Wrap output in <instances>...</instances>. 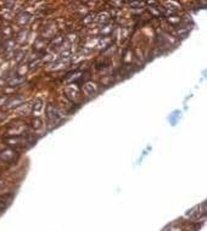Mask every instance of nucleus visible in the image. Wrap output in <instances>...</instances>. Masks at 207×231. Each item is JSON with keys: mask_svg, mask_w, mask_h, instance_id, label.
I'll list each match as a JSON object with an SVG mask.
<instances>
[{"mask_svg": "<svg viewBox=\"0 0 207 231\" xmlns=\"http://www.w3.org/2000/svg\"><path fill=\"white\" fill-rule=\"evenodd\" d=\"M16 156H17L16 151H15L14 148H11V147L5 148V150H3V151L0 152V159H1L3 162H6V163L14 162Z\"/></svg>", "mask_w": 207, "mask_h": 231, "instance_id": "obj_1", "label": "nucleus"}, {"mask_svg": "<svg viewBox=\"0 0 207 231\" xmlns=\"http://www.w3.org/2000/svg\"><path fill=\"white\" fill-rule=\"evenodd\" d=\"M25 102V97L21 96V95H16V96H12L7 100L6 102V107L9 109H12V108H16L18 106H22Z\"/></svg>", "mask_w": 207, "mask_h": 231, "instance_id": "obj_2", "label": "nucleus"}, {"mask_svg": "<svg viewBox=\"0 0 207 231\" xmlns=\"http://www.w3.org/2000/svg\"><path fill=\"white\" fill-rule=\"evenodd\" d=\"M45 113H46V118H48V120H49V123H55L56 120H57V118H58L57 108H56L54 105H51V104L46 106V111H45Z\"/></svg>", "mask_w": 207, "mask_h": 231, "instance_id": "obj_3", "label": "nucleus"}, {"mask_svg": "<svg viewBox=\"0 0 207 231\" xmlns=\"http://www.w3.org/2000/svg\"><path fill=\"white\" fill-rule=\"evenodd\" d=\"M29 19H31V14L27 12V11H22L21 14H18L17 17H16V22L18 26H26Z\"/></svg>", "mask_w": 207, "mask_h": 231, "instance_id": "obj_4", "label": "nucleus"}, {"mask_svg": "<svg viewBox=\"0 0 207 231\" xmlns=\"http://www.w3.org/2000/svg\"><path fill=\"white\" fill-rule=\"evenodd\" d=\"M25 82V77H21V76H11L7 80H6V84L9 86H18L19 84H22Z\"/></svg>", "mask_w": 207, "mask_h": 231, "instance_id": "obj_5", "label": "nucleus"}, {"mask_svg": "<svg viewBox=\"0 0 207 231\" xmlns=\"http://www.w3.org/2000/svg\"><path fill=\"white\" fill-rule=\"evenodd\" d=\"M5 141L7 142V145H9V146L15 147V146H18L19 144L22 142V137H21V136H18V135H14V136L10 135L9 137H6V139H5Z\"/></svg>", "mask_w": 207, "mask_h": 231, "instance_id": "obj_6", "label": "nucleus"}, {"mask_svg": "<svg viewBox=\"0 0 207 231\" xmlns=\"http://www.w3.org/2000/svg\"><path fill=\"white\" fill-rule=\"evenodd\" d=\"M83 90H84V93H85L87 95H90V96H92V95H95V94H96V91H97V86H96L95 83L89 82V83H87V84L84 85Z\"/></svg>", "mask_w": 207, "mask_h": 231, "instance_id": "obj_7", "label": "nucleus"}, {"mask_svg": "<svg viewBox=\"0 0 207 231\" xmlns=\"http://www.w3.org/2000/svg\"><path fill=\"white\" fill-rule=\"evenodd\" d=\"M15 45H16V40L12 39V38L6 39L5 42L3 43V46H4V49H5L6 53H12L14 49H15Z\"/></svg>", "mask_w": 207, "mask_h": 231, "instance_id": "obj_8", "label": "nucleus"}, {"mask_svg": "<svg viewBox=\"0 0 207 231\" xmlns=\"http://www.w3.org/2000/svg\"><path fill=\"white\" fill-rule=\"evenodd\" d=\"M12 198V195H6V196H0V212H3L7 208L10 204V201Z\"/></svg>", "mask_w": 207, "mask_h": 231, "instance_id": "obj_9", "label": "nucleus"}, {"mask_svg": "<svg viewBox=\"0 0 207 231\" xmlns=\"http://www.w3.org/2000/svg\"><path fill=\"white\" fill-rule=\"evenodd\" d=\"M42 109H43V100L42 99H37L34 101V104H33V113H35L34 116L37 117L38 113L40 112Z\"/></svg>", "mask_w": 207, "mask_h": 231, "instance_id": "obj_10", "label": "nucleus"}, {"mask_svg": "<svg viewBox=\"0 0 207 231\" xmlns=\"http://www.w3.org/2000/svg\"><path fill=\"white\" fill-rule=\"evenodd\" d=\"M182 117V112L180 111H174L171 116H169V122L172 125H175L177 122H178V119Z\"/></svg>", "mask_w": 207, "mask_h": 231, "instance_id": "obj_11", "label": "nucleus"}, {"mask_svg": "<svg viewBox=\"0 0 207 231\" xmlns=\"http://www.w3.org/2000/svg\"><path fill=\"white\" fill-rule=\"evenodd\" d=\"M45 45H46V43H45V40H44L43 38H38V39L35 40V44H34V47H35V50H38V51H42V50H44V47H45Z\"/></svg>", "mask_w": 207, "mask_h": 231, "instance_id": "obj_12", "label": "nucleus"}, {"mask_svg": "<svg viewBox=\"0 0 207 231\" xmlns=\"http://www.w3.org/2000/svg\"><path fill=\"white\" fill-rule=\"evenodd\" d=\"M25 55H26V53L23 51V50H17V51H15V54H14L15 62L16 63H21V61L25 58Z\"/></svg>", "mask_w": 207, "mask_h": 231, "instance_id": "obj_13", "label": "nucleus"}, {"mask_svg": "<svg viewBox=\"0 0 207 231\" xmlns=\"http://www.w3.org/2000/svg\"><path fill=\"white\" fill-rule=\"evenodd\" d=\"M27 35H28V32L27 31H25V29H22L21 32H19L18 34H17V37H16V40L18 43H23L25 40L27 39Z\"/></svg>", "mask_w": 207, "mask_h": 231, "instance_id": "obj_14", "label": "nucleus"}, {"mask_svg": "<svg viewBox=\"0 0 207 231\" xmlns=\"http://www.w3.org/2000/svg\"><path fill=\"white\" fill-rule=\"evenodd\" d=\"M32 123H33V128H34L35 130L43 128V120H42V118H39V117H34V119H33Z\"/></svg>", "mask_w": 207, "mask_h": 231, "instance_id": "obj_15", "label": "nucleus"}, {"mask_svg": "<svg viewBox=\"0 0 207 231\" xmlns=\"http://www.w3.org/2000/svg\"><path fill=\"white\" fill-rule=\"evenodd\" d=\"M28 65H25V66H21V67H18L17 68V76H21V77H25V74L28 72Z\"/></svg>", "mask_w": 207, "mask_h": 231, "instance_id": "obj_16", "label": "nucleus"}, {"mask_svg": "<svg viewBox=\"0 0 207 231\" xmlns=\"http://www.w3.org/2000/svg\"><path fill=\"white\" fill-rule=\"evenodd\" d=\"M112 31H113V27H112V26H106V27H104V28L101 29V34H102L104 37H107Z\"/></svg>", "mask_w": 207, "mask_h": 231, "instance_id": "obj_17", "label": "nucleus"}, {"mask_svg": "<svg viewBox=\"0 0 207 231\" xmlns=\"http://www.w3.org/2000/svg\"><path fill=\"white\" fill-rule=\"evenodd\" d=\"M63 37L62 35H58V37H56L55 38V40H54V42H53V45L55 46V47H57V46H61V44L63 43Z\"/></svg>", "mask_w": 207, "mask_h": 231, "instance_id": "obj_18", "label": "nucleus"}, {"mask_svg": "<svg viewBox=\"0 0 207 231\" xmlns=\"http://www.w3.org/2000/svg\"><path fill=\"white\" fill-rule=\"evenodd\" d=\"M40 60H39V58H37L35 60V61H33V62H31V63H29L28 65V67H29V69H31V68H33V67H38V65H40Z\"/></svg>", "mask_w": 207, "mask_h": 231, "instance_id": "obj_19", "label": "nucleus"}, {"mask_svg": "<svg viewBox=\"0 0 207 231\" xmlns=\"http://www.w3.org/2000/svg\"><path fill=\"white\" fill-rule=\"evenodd\" d=\"M7 118V112L6 111H0V123H3Z\"/></svg>", "mask_w": 207, "mask_h": 231, "instance_id": "obj_20", "label": "nucleus"}, {"mask_svg": "<svg viewBox=\"0 0 207 231\" xmlns=\"http://www.w3.org/2000/svg\"><path fill=\"white\" fill-rule=\"evenodd\" d=\"M4 186H5V180L3 178H0V190H1Z\"/></svg>", "mask_w": 207, "mask_h": 231, "instance_id": "obj_21", "label": "nucleus"}, {"mask_svg": "<svg viewBox=\"0 0 207 231\" xmlns=\"http://www.w3.org/2000/svg\"><path fill=\"white\" fill-rule=\"evenodd\" d=\"M131 5H132V6H141L143 4H141V3H131Z\"/></svg>", "mask_w": 207, "mask_h": 231, "instance_id": "obj_22", "label": "nucleus"}, {"mask_svg": "<svg viewBox=\"0 0 207 231\" xmlns=\"http://www.w3.org/2000/svg\"><path fill=\"white\" fill-rule=\"evenodd\" d=\"M3 46V42H1V38H0V47Z\"/></svg>", "mask_w": 207, "mask_h": 231, "instance_id": "obj_23", "label": "nucleus"}]
</instances>
